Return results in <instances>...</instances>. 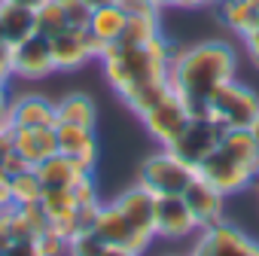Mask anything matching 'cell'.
Here are the masks:
<instances>
[{"label":"cell","instance_id":"1","mask_svg":"<svg viewBox=\"0 0 259 256\" xmlns=\"http://www.w3.org/2000/svg\"><path fill=\"white\" fill-rule=\"evenodd\" d=\"M238 76V52L226 40L174 43L168 82L195 113L204 110L207 98L229 79Z\"/></svg>","mask_w":259,"mask_h":256},{"label":"cell","instance_id":"2","mask_svg":"<svg viewBox=\"0 0 259 256\" xmlns=\"http://www.w3.org/2000/svg\"><path fill=\"white\" fill-rule=\"evenodd\" d=\"M171 52L174 43L159 34L156 40L144 43V46H125V43H110L101 52V70L104 79L110 82V89L116 95H125L128 89L153 82V79H168V67H171Z\"/></svg>","mask_w":259,"mask_h":256},{"label":"cell","instance_id":"3","mask_svg":"<svg viewBox=\"0 0 259 256\" xmlns=\"http://www.w3.org/2000/svg\"><path fill=\"white\" fill-rule=\"evenodd\" d=\"M201 116H207L210 122H217L223 128H250V122L259 116V95L250 86L238 82V76H235V79L223 82L207 98Z\"/></svg>","mask_w":259,"mask_h":256},{"label":"cell","instance_id":"4","mask_svg":"<svg viewBox=\"0 0 259 256\" xmlns=\"http://www.w3.org/2000/svg\"><path fill=\"white\" fill-rule=\"evenodd\" d=\"M195 180V168L180 162L171 150H156L138 168V183L153 195H183V189Z\"/></svg>","mask_w":259,"mask_h":256},{"label":"cell","instance_id":"5","mask_svg":"<svg viewBox=\"0 0 259 256\" xmlns=\"http://www.w3.org/2000/svg\"><path fill=\"white\" fill-rule=\"evenodd\" d=\"M195 174H198L204 183H210L213 189H220L226 198L241 195L244 189H250V186L259 180V174H256L250 165H244L238 156H232V153L223 150V147H217V150L195 168Z\"/></svg>","mask_w":259,"mask_h":256},{"label":"cell","instance_id":"6","mask_svg":"<svg viewBox=\"0 0 259 256\" xmlns=\"http://www.w3.org/2000/svg\"><path fill=\"white\" fill-rule=\"evenodd\" d=\"M186 256H259V241L235 223L220 220L195 232V241Z\"/></svg>","mask_w":259,"mask_h":256},{"label":"cell","instance_id":"7","mask_svg":"<svg viewBox=\"0 0 259 256\" xmlns=\"http://www.w3.org/2000/svg\"><path fill=\"white\" fill-rule=\"evenodd\" d=\"M223 132H226L223 125H217V122H210L207 116L195 113V116L186 122V128H183V132H180L165 150H171V153H174L180 162H186L189 168H198V165L220 147Z\"/></svg>","mask_w":259,"mask_h":256},{"label":"cell","instance_id":"8","mask_svg":"<svg viewBox=\"0 0 259 256\" xmlns=\"http://www.w3.org/2000/svg\"><path fill=\"white\" fill-rule=\"evenodd\" d=\"M52 46V61H55V73H70L85 67L89 61H98L104 52V43L89 31V28H67L64 34L49 40Z\"/></svg>","mask_w":259,"mask_h":256},{"label":"cell","instance_id":"9","mask_svg":"<svg viewBox=\"0 0 259 256\" xmlns=\"http://www.w3.org/2000/svg\"><path fill=\"white\" fill-rule=\"evenodd\" d=\"M92 232L107 247H125V250H135V253H147V247L156 241L153 235L138 232L132 223L122 217V210L113 201H101V207L95 214V223H92Z\"/></svg>","mask_w":259,"mask_h":256},{"label":"cell","instance_id":"10","mask_svg":"<svg viewBox=\"0 0 259 256\" xmlns=\"http://www.w3.org/2000/svg\"><path fill=\"white\" fill-rule=\"evenodd\" d=\"M195 116V110L180 98V95H168V98H162L156 107H150L144 116H138L141 122H144V128H147V135L159 144V147H168L183 128H186V122Z\"/></svg>","mask_w":259,"mask_h":256},{"label":"cell","instance_id":"11","mask_svg":"<svg viewBox=\"0 0 259 256\" xmlns=\"http://www.w3.org/2000/svg\"><path fill=\"white\" fill-rule=\"evenodd\" d=\"M198 223L183 201V195H156V238L165 241H183L195 238Z\"/></svg>","mask_w":259,"mask_h":256},{"label":"cell","instance_id":"12","mask_svg":"<svg viewBox=\"0 0 259 256\" xmlns=\"http://www.w3.org/2000/svg\"><path fill=\"white\" fill-rule=\"evenodd\" d=\"M55 73V61H52V46L46 37L34 34L25 43L13 46V79H46Z\"/></svg>","mask_w":259,"mask_h":256},{"label":"cell","instance_id":"13","mask_svg":"<svg viewBox=\"0 0 259 256\" xmlns=\"http://www.w3.org/2000/svg\"><path fill=\"white\" fill-rule=\"evenodd\" d=\"M7 125L10 128H55V101L43 95H19L10 98L7 107Z\"/></svg>","mask_w":259,"mask_h":256},{"label":"cell","instance_id":"14","mask_svg":"<svg viewBox=\"0 0 259 256\" xmlns=\"http://www.w3.org/2000/svg\"><path fill=\"white\" fill-rule=\"evenodd\" d=\"M58 132V153L79 162L82 168L95 171L101 159L98 147V128H82V125H55Z\"/></svg>","mask_w":259,"mask_h":256},{"label":"cell","instance_id":"15","mask_svg":"<svg viewBox=\"0 0 259 256\" xmlns=\"http://www.w3.org/2000/svg\"><path fill=\"white\" fill-rule=\"evenodd\" d=\"M113 204L122 210V217L132 223L138 232L156 238V195H153L150 189H144L141 183H135V186L122 189V192L113 198Z\"/></svg>","mask_w":259,"mask_h":256},{"label":"cell","instance_id":"16","mask_svg":"<svg viewBox=\"0 0 259 256\" xmlns=\"http://www.w3.org/2000/svg\"><path fill=\"white\" fill-rule=\"evenodd\" d=\"M183 201L189 204V210H192L198 229L220 223L223 214H226V195H223L220 189H213L210 183H204L198 174H195V180L183 189Z\"/></svg>","mask_w":259,"mask_h":256},{"label":"cell","instance_id":"17","mask_svg":"<svg viewBox=\"0 0 259 256\" xmlns=\"http://www.w3.org/2000/svg\"><path fill=\"white\" fill-rule=\"evenodd\" d=\"M13 150L25 165H40L58 153V132L55 128H13Z\"/></svg>","mask_w":259,"mask_h":256},{"label":"cell","instance_id":"18","mask_svg":"<svg viewBox=\"0 0 259 256\" xmlns=\"http://www.w3.org/2000/svg\"><path fill=\"white\" fill-rule=\"evenodd\" d=\"M34 174L40 177L43 189H73L79 180H85V177L95 174V171L82 168L79 162H73V159H67V156H61V153H55V156H49L46 162L34 165Z\"/></svg>","mask_w":259,"mask_h":256},{"label":"cell","instance_id":"19","mask_svg":"<svg viewBox=\"0 0 259 256\" xmlns=\"http://www.w3.org/2000/svg\"><path fill=\"white\" fill-rule=\"evenodd\" d=\"M37 34V13L19 4H0V37L7 46H19Z\"/></svg>","mask_w":259,"mask_h":256},{"label":"cell","instance_id":"20","mask_svg":"<svg viewBox=\"0 0 259 256\" xmlns=\"http://www.w3.org/2000/svg\"><path fill=\"white\" fill-rule=\"evenodd\" d=\"M55 119H58V125L98 128V104L82 92H70L55 101Z\"/></svg>","mask_w":259,"mask_h":256},{"label":"cell","instance_id":"21","mask_svg":"<svg viewBox=\"0 0 259 256\" xmlns=\"http://www.w3.org/2000/svg\"><path fill=\"white\" fill-rule=\"evenodd\" d=\"M213 7L223 28H229L238 37H247L250 31L259 28V10L253 7V0H217Z\"/></svg>","mask_w":259,"mask_h":256},{"label":"cell","instance_id":"22","mask_svg":"<svg viewBox=\"0 0 259 256\" xmlns=\"http://www.w3.org/2000/svg\"><path fill=\"white\" fill-rule=\"evenodd\" d=\"M174 89L168 79H153V82H144V86H135V89H128L125 95H119V101L132 110L135 116H144L150 107H156L162 98H168Z\"/></svg>","mask_w":259,"mask_h":256},{"label":"cell","instance_id":"23","mask_svg":"<svg viewBox=\"0 0 259 256\" xmlns=\"http://www.w3.org/2000/svg\"><path fill=\"white\" fill-rule=\"evenodd\" d=\"M125 22H128V16H125L116 4H107V7L92 10V16H89V31H92L104 46H110V43H116V40H119V34H122Z\"/></svg>","mask_w":259,"mask_h":256},{"label":"cell","instance_id":"24","mask_svg":"<svg viewBox=\"0 0 259 256\" xmlns=\"http://www.w3.org/2000/svg\"><path fill=\"white\" fill-rule=\"evenodd\" d=\"M10 198L16 207H28V204H37L43 198V183L40 177L34 174V168H25L19 174L10 177Z\"/></svg>","mask_w":259,"mask_h":256},{"label":"cell","instance_id":"25","mask_svg":"<svg viewBox=\"0 0 259 256\" xmlns=\"http://www.w3.org/2000/svg\"><path fill=\"white\" fill-rule=\"evenodd\" d=\"M34 13H37V34L46 37V40H52V37H58V34H64L70 28L61 0H46V4L37 7Z\"/></svg>","mask_w":259,"mask_h":256},{"label":"cell","instance_id":"26","mask_svg":"<svg viewBox=\"0 0 259 256\" xmlns=\"http://www.w3.org/2000/svg\"><path fill=\"white\" fill-rule=\"evenodd\" d=\"M162 34V19H144V16H135L128 19L119 40L116 43H125V46H144L150 40H156Z\"/></svg>","mask_w":259,"mask_h":256},{"label":"cell","instance_id":"27","mask_svg":"<svg viewBox=\"0 0 259 256\" xmlns=\"http://www.w3.org/2000/svg\"><path fill=\"white\" fill-rule=\"evenodd\" d=\"M104 250H107V244H104L92 229L76 232V235L67 238V256H101Z\"/></svg>","mask_w":259,"mask_h":256},{"label":"cell","instance_id":"28","mask_svg":"<svg viewBox=\"0 0 259 256\" xmlns=\"http://www.w3.org/2000/svg\"><path fill=\"white\" fill-rule=\"evenodd\" d=\"M113 4L128 16V19H135V16H144V19H162V4L159 0H113Z\"/></svg>","mask_w":259,"mask_h":256},{"label":"cell","instance_id":"29","mask_svg":"<svg viewBox=\"0 0 259 256\" xmlns=\"http://www.w3.org/2000/svg\"><path fill=\"white\" fill-rule=\"evenodd\" d=\"M61 7H64V13H67L70 28H89V16H92V10L82 4V0H61Z\"/></svg>","mask_w":259,"mask_h":256},{"label":"cell","instance_id":"30","mask_svg":"<svg viewBox=\"0 0 259 256\" xmlns=\"http://www.w3.org/2000/svg\"><path fill=\"white\" fill-rule=\"evenodd\" d=\"M37 241H40V247H43L46 256H67V238H64L61 232L49 229V232H43Z\"/></svg>","mask_w":259,"mask_h":256},{"label":"cell","instance_id":"31","mask_svg":"<svg viewBox=\"0 0 259 256\" xmlns=\"http://www.w3.org/2000/svg\"><path fill=\"white\" fill-rule=\"evenodd\" d=\"M0 256H46V253L37 238H22V241H13L10 247H4Z\"/></svg>","mask_w":259,"mask_h":256},{"label":"cell","instance_id":"32","mask_svg":"<svg viewBox=\"0 0 259 256\" xmlns=\"http://www.w3.org/2000/svg\"><path fill=\"white\" fill-rule=\"evenodd\" d=\"M159 4L174 10H204V7H213L217 0H159Z\"/></svg>","mask_w":259,"mask_h":256},{"label":"cell","instance_id":"33","mask_svg":"<svg viewBox=\"0 0 259 256\" xmlns=\"http://www.w3.org/2000/svg\"><path fill=\"white\" fill-rule=\"evenodd\" d=\"M241 40H244V52H247V58L259 67V28H256V31H250V34H247V37H241Z\"/></svg>","mask_w":259,"mask_h":256},{"label":"cell","instance_id":"34","mask_svg":"<svg viewBox=\"0 0 259 256\" xmlns=\"http://www.w3.org/2000/svg\"><path fill=\"white\" fill-rule=\"evenodd\" d=\"M7 204H13V198H10V177L0 174V207H7Z\"/></svg>","mask_w":259,"mask_h":256},{"label":"cell","instance_id":"35","mask_svg":"<svg viewBox=\"0 0 259 256\" xmlns=\"http://www.w3.org/2000/svg\"><path fill=\"white\" fill-rule=\"evenodd\" d=\"M101 256H144V253H135V250H125V247H107Z\"/></svg>","mask_w":259,"mask_h":256},{"label":"cell","instance_id":"36","mask_svg":"<svg viewBox=\"0 0 259 256\" xmlns=\"http://www.w3.org/2000/svg\"><path fill=\"white\" fill-rule=\"evenodd\" d=\"M0 4H19V7H28V10H37V7H43L46 0H0Z\"/></svg>","mask_w":259,"mask_h":256},{"label":"cell","instance_id":"37","mask_svg":"<svg viewBox=\"0 0 259 256\" xmlns=\"http://www.w3.org/2000/svg\"><path fill=\"white\" fill-rule=\"evenodd\" d=\"M247 132H250V138H253V144H256V150H259V116L250 122V128H247Z\"/></svg>","mask_w":259,"mask_h":256},{"label":"cell","instance_id":"38","mask_svg":"<svg viewBox=\"0 0 259 256\" xmlns=\"http://www.w3.org/2000/svg\"><path fill=\"white\" fill-rule=\"evenodd\" d=\"M82 4H85L89 10H98V7H107V4H113V0H82Z\"/></svg>","mask_w":259,"mask_h":256},{"label":"cell","instance_id":"39","mask_svg":"<svg viewBox=\"0 0 259 256\" xmlns=\"http://www.w3.org/2000/svg\"><path fill=\"white\" fill-rule=\"evenodd\" d=\"M0 40H4V37H0Z\"/></svg>","mask_w":259,"mask_h":256},{"label":"cell","instance_id":"40","mask_svg":"<svg viewBox=\"0 0 259 256\" xmlns=\"http://www.w3.org/2000/svg\"><path fill=\"white\" fill-rule=\"evenodd\" d=\"M256 183H259V180H256Z\"/></svg>","mask_w":259,"mask_h":256}]
</instances>
